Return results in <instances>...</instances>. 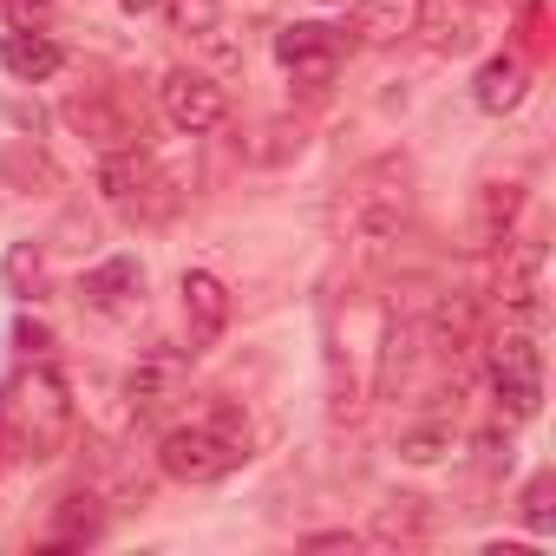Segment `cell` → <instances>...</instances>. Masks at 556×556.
<instances>
[{
    "instance_id": "obj_11",
    "label": "cell",
    "mask_w": 556,
    "mask_h": 556,
    "mask_svg": "<svg viewBox=\"0 0 556 556\" xmlns=\"http://www.w3.org/2000/svg\"><path fill=\"white\" fill-rule=\"evenodd\" d=\"M79 302L99 308V315L138 308V302H144V268H138V255H112V262L86 268V275H79Z\"/></svg>"
},
{
    "instance_id": "obj_17",
    "label": "cell",
    "mask_w": 556,
    "mask_h": 556,
    "mask_svg": "<svg viewBox=\"0 0 556 556\" xmlns=\"http://www.w3.org/2000/svg\"><path fill=\"white\" fill-rule=\"evenodd\" d=\"M0 289H8L14 302H40L47 295V255L40 242H14L8 262H0Z\"/></svg>"
},
{
    "instance_id": "obj_24",
    "label": "cell",
    "mask_w": 556,
    "mask_h": 556,
    "mask_svg": "<svg viewBox=\"0 0 556 556\" xmlns=\"http://www.w3.org/2000/svg\"><path fill=\"white\" fill-rule=\"evenodd\" d=\"M471 47V14H445L432 27V53H465Z\"/></svg>"
},
{
    "instance_id": "obj_13",
    "label": "cell",
    "mask_w": 556,
    "mask_h": 556,
    "mask_svg": "<svg viewBox=\"0 0 556 556\" xmlns=\"http://www.w3.org/2000/svg\"><path fill=\"white\" fill-rule=\"evenodd\" d=\"M0 66H8L21 86H40V79H53V73L66 66V53H60V40H47L40 27H14L8 40H0Z\"/></svg>"
},
{
    "instance_id": "obj_14",
    "label": "cell",
    "mask_w": 556,
    "mask_h": 556,
    "mask_svg": "<svg viewBox=\"0 0 556 556\" xmlns=\"http://www.w3.org/2000/svg\"><path fill=\"white\" fill-rule=\"evenodd\" d=\"M523 92H530V66H523L517 53H497V60H484V73H478V86H471L478 112H491V118L517 112V105H523Z\"/></svg>"
},
{
    "instance_id": "obj_28",
    "label": "cell",
    "mask_w": 556,
    "mask_h": 556,
    "mask_svg": "<svg viewBox=\"0 0 556 556\" xmlns=\"http://www.w3.org/2000/svg\"><path fill=\"white\" fill-rule=\"evenodd\" d=\"M118 8H125V14H144V8H157V0H118Z\"/></svg>"
},
{
    "instance_id": "obj_26",
    "label": "cell",
    "mask_w": 556,
    "mask_h": 556,
    "mask_svg": "<svg viewBox=\"0 0 556 556\" xmlns=\"http://www.w3.org/2000/svg\"><path fill=\"white\" fill-rule=\"evenodd\" d=\"M14 348H21V354H47V348H53V334H47L40 321H21V328H14Z\"/></svg>"
},
{
    "instance_id": "obj_5",
    "label": "cell",
    "mask_w": 556,
    "mask_h": 556,
    "mask_svg": "<svg viewBox=\"0 0 556 556\" xmlns=\"http://www.w3.org/2000/svg\"><path fill=\"white\" fill-rule=\"evenodd\" d=\"M491 393L510 419H536L543 406V354L530 341V328H504L491 341Z\"/></svg>"
},
{
    "instance_id": "obj_20",
    "label": "cell",
    "mask_w": 556,
    "mask_h": 556,
    "mask_svg": "<svg viewBox=\"0 0 556 556\" xmlns=\"http://www.w3.org/2000/svg\"><path fill=\"white\" fill-rule=\"evenodd\" d=\"M445 452H452V419H419L400 432V458H413V465H432Z\"/></svg>"
},
{
    "instance_id": "obj_15",
    "label": "cell",
    "mask_w": 556,
    "mask_h": 556,
    "mask_svg": "<svg viewBox=\"0 0 556 556\" xmlns=\"http://www.w3.org/2000/svg\"><path fill=\"white\" fill-rule=\"evenodd\" d=\"M99 530H105V504L92 491H66L60 510H53V523H47V536H40V549H79Z\"/></svg>"
},
{
    "instance_id": "obj_10",
    "label": "cell",
    "mask_w": 556,
    "mask_h": 556,
    "mask_svg": "<svg viewBox=\"0 0 556 556\" xmlns=\"http://www.w3.org/2000/svg\"><path fill=\"white\" fill-rule=\"evenodd\" d=\"M497 302H504V315L523 321V328L543 321V242H517V249L504 255V268H497Z\"/></svg>"
},
{
    "instance_id": "obj_27",
    "label": "cell",
    "mask_w": 556,
    "mask_h": 556,
    "mask_svg": "<svg viewBox=\"0 0 556 556\" xmlns=\"http://www.w3.org/2000/svg\"><path fill=\"white\" fill-rule=\"evenodd\" d=\"M361 536L354 530H321V536H308V549H354Z\"/></svg>"
},
{
    "instance_id": "obj_1",
    "label": "cell",
    "mask_w": 556,
    "mask_h": 556,
    "mask_svg": "<svg viewBox=\"0 0 556 556\" xmlns=\"http://www.w3.org/2000/svg\"><path fill=\"white\" fill-rule=\"evenodd\" d=\"M66 439H73V400L53 367L34 361L0 380V452L21 465H47L66 452Z\"/></svg>"
},
{
    "instance_id": "obj_22",
    "label": "cell",
    "mask_w": 556,
    "mask_h": 556,
    "mask_svg": "<svg viewBox=\"0 0 556 556\" xmlns=\"http://www.w3.org/2000/svg\"><path fill=\"white\" fill-rule=\"evenodd\" d=\"M549 497H556V478H549V471H536V478L523 484V497H517V517H523L536 536L556 530V504H549Z\"/></svg>"
},
{
    "instance_id": "obj_8",
    "label": "cell",
    "mask_w": 556,
    "mask_h": 556,
    "mask_svg": "<svg viewBox=\"0 0 556 556\" xmlns=\"http://www.w3.org/2000/svg\"><path fill=\"white\" fill-rule=\"evenodd\" d=\"M60 118H66L79 138H92L99 151H138V144H144V125H138L131 112H118L105 92H73V99L60 105Z\"/></svg>"
},
{
    "instance_id": "obj_3",
    "label": "cell",
    "mask_w": 556,
    "mask_h": 556,
    "mask_svg": "<svg viewBox=\"0 0 556 556\" xmlns=\"http://www.w3.org/2000/svg\"><path fill=\"white\" fill-rule=\"evenodd\" d=\"M413 184V164L406 157H374L354 184H348V203H341V223H348V242L361 255H380L387 242H400L406 229V190Z\"/></svg>"
},
{
    "instance_id": "obj_25",
    "label": "cell",
    "mask_w": 556,
    "mask_h": 556,
    "mask_svg": "<svg viewBox=\"0 0 556 556\" xmlns=\"http://www.w3.org/2000/svg\"><path fill=\"white\" fill-rule=\"evenodd\" d=\"M0 8H8V21H14V27H47V14H53L47 0H0Z\"/></svg>"
},
{
    "instance_id": "obj_19",
    "label": "cell",
    "mask_w": 556,
    "mask_h": 556,
    "mask_svg": "<svg viewBox=\"0 0 556 556\" xmlns=\"http://www.w3.org/2000/svg\"><path fill=\"white\" fill-rule=\"evenodd\" d=\"M517 184H484L478 197V242H504L510 236V216H517Z\"/></svg>"
},
{
    "instance_id": "obj_16",
    "label": "cell",
    "mask_w": 556,
    "mask_h": 556,
    "mask_svg": "<svg viewBox=\"0 0 556 556\" xmlns=\"http://www.w3.org/2000/svg\"><path fill=\"white\" fill-rule=\"evenodd\" d=\"M0 177H8V190H27V197H53L66 184V170L34 144V138H14L8 151H0Z\"/></svg>"
},
{
    "instance_id": "obj_18",
    "label": "cell",
    "mask_w": 556,
    "mask_h": 556,
    "mask_svg": "<svg viewBox=\"0 0 556 556\" xmlns=\"http://www.w3.org/2000/svg\"><path fill=\"white\" fill-rule=\"evenodd\" d=\"M432 530V510H426V497H393L380 517H374V543H419Z\"/></svg>"
},
{
    "instance_id": "obj_6",
    "label": "cell",
    "mask_w": 556,
    "mask_h": 556,
    "mask_svg": "<svg viewBox=\"0 0 556 556\" xmlns=\"http://www.w3.org/2000/svg\"><path fill=\"white\" fill-rule=\"evenodd\" d=\"M275 60L289 66V79H295L302 92H321V86H334V73H341V34L321 27V21H295V27L275 34Z\"/></svg>"
},
{
    "instance_id": "obj_2",
    "label": "cell",
    "mask_w": 556,
    "mask_h": 556,
    "mask_svg": "<svg viewBox=\"0 0 556 556\" xmlns=\"http://www.w3.org/2000/svg\"><path fill=\"white\" fill-rule=\"evenodd\" d=\"M249 458V419L236 406H210L157 439V471L177 484H216Z\"/></svg>"
},
{
    "instance_id": "obj_7",
    "label": "cell",
    "mask_w": 556,
    "mask_h": 556,
    "mask_svg": "<svg viewBox=\"0 0 556 556\" xmlns=\"http://www.w3.org/2000/svg\"><path fill=\"white\" fill-rule=\"evenodd\" d=\"M157 105H164V118H170L177 131H190V138H203V131H216V125L229 118V92H223L216 79L190 73V66L164 73V86H157Z\"/></svg>"
},
{
    "instance_id": "obj_4",
    "label": "cell",
    "mask_w": 556,
    "mask_h": 556,
    "mask_svg": "<svg viewBox=\"0 0 556 556\" xmlns=\"http://www.w3.org/2000/svg\"><path fill=\"white\" fill-rule=\"evenodd\" d=\"M99 190H105V203H112L125 223H164V216H177V203H184V184H177L157 157H144V144H138V151H105Z\"/></svg>"
},
{
    "instance_id": "obj_21",
    "label": "cell",
    "mask_w": 556,
    "mask_h": 556,
    "mask_svg": "<svg viewBox=\"0 0 556 556\" xmlns=\"http://www.w3.org/2000/svg\"><path fill=\"white\" fill-rule=\"evenodd\" d=\"M426 341H432L439 354H465V341H471V302H439Z\"/></svg>"
},
{
    "instance_id": "obj_23",
    "label": "cell",
    "mask_w": 556,
    "mask_h": 556,
    "mask_svg": "<svg viewBox=\"0 0 556 556\" xmlns=\"http://www.w3.org/2000/svg\"><path fill=\"white\" fill-rule=\"evenodd\" d=\"M164 21H170V34H216V21H223V8H216V0H164Z\"/></svg>"
},
{
    "instance_id": "obj_29",
    "label": "cell",
    "mask_w": 556,
    "mask_h": 556,
    "mask_svg": "<svg viewBox=\"0 0 556 556\" xmlns=\"http://www.w3.org/2000/svg\"><path fill=\"white\" fill-rule=\"evenodd\" d=\"M510 8H523V14H530V8H536V0H510Z\"/></svg>"
},
{
    "instance_id": "obj_12",
    "label": "cell",
    "mask_w": 556,
    "mask_h": 556,
    "mask_svg": "<svg viewBox=\"0 0 556 556\" xmlns=\"http://www.w3.org/2000/svg\"><path fill=\"white\" fill-rule=\"evenodd\" d=\"M426 27V0H361L354 8V40L361 47H400Z\"/></svg>"
},
{
    "instance_id": "obj_9",
    "label": "cell",
    "mask_w": 556,
    "mask_h": 556,
    "mask_svg": "<svg viewBox=\"0 0 556 556\" xmlns=\"http://www.w3.org/2000/svg\"><path fill=\"white\" fill-rule=\"evenodd\" d=\"M177 295H184V334H190V354L216 348V341H223V328H229V289L216 282L210 268H184Z\"/></svg>"
}]
</instances>
